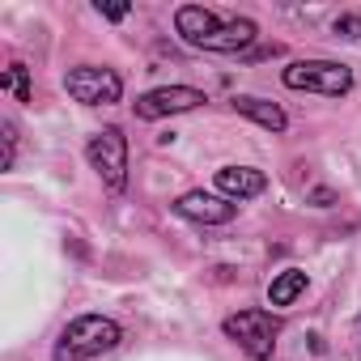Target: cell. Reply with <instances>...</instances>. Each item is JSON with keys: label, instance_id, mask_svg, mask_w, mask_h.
<instances>
[{"label": "cell", "instance_id": "obj_1", "mask_svg": "<svg viewBox=\"0 0 361 361\" xmlns=\"http://www.w3.org/2000/svg\"><path fill=\"white\" fill-rule=\"evenodd\" d=\"M123 340L119 323L115 319H102V314H81L73 319L60 340H56V361H85V357H98L106 348H115Z\"/></svg>", "mask_w": 361, "mask_h": 361}, {"label": "cell", "instance_id": "obj_2", "mask_svg": "<svg viewBox=\"0 0 361 361\" xmlns=\"http://www.w3.org/2000/svg\"><path fill=\"white\" fill-rule=\"evenodd\" d=\"M281 81L289 90H314V94H327V98H340L353 90V68L348 64H336V60H293Z\"/></svg>", "mask_w": 361, "mask_h": 361}, {"label": "cell", "instance_id": "obj_3", "mask_svg": "<svg viewBox=\"0 0 361 361\" xmlns=\"http://www.w3.org/2000/svg\"><path fill=\"white\" fill-rule=\"evenodd\" d=\"M90 166L98 170V178L119 196L128 188V136L119 128H102L90 136Z\"/></svg>", "mask_w": 361, "mask_h": 361}, {"label": "cell", "instance_id": "obj_4", "mask_svg": "<svg viewBox=\"0 0 361 361\" xmlns=\"http://www.w3.org/2000/svg\"><path fill=\"white\" fill-rule=\"evenodd\" d=\"M276 331H281V323H276V314H268V310H238V314L226 319V336L238 340L243 353L255 357V361H268V357H272Z\"/></svg>", "mask_w": 361, "mask_h": 361}, {"label": "cell", "instance_id": "obj_5", "mask_svg": "<svg viewBox=\"0 0 361 361\" xmlns=\"http://www.w3.org/2000/svg\"><path fill=\"white\" fill-rule=\"evenodd\" d=\"M64 90H68V98H77V102H85V106H111V102H119L123 81H119L115 68L81 64V68H68V73H64Z\"/></svg>", "mask_w": 361, "mask_h": 361}, {"label": "cell", "instance_id": "obj_6", "mask_svg": "<svg viewBox=\"0 0 361 361\" xmlns=\"http://www.w3.org/2000/svg\"><path fill=\"white\" fill-rule=\"evenodd\" d=\"M200 102H204V94L192 90V85H161V90H149L145 98H136V115H140V119L183 115V111H196Z\"/></svg>", "mask_w": 361, "mask_h": 361}, {"label": "cell", "instance_id": "obj_7", "mask_svg": "<svg viewBox=\"0 0 361 361\" xmlns=\"http://www.w3.org/2000/svg\"><path fill=\"white\" fill-rule=\"evenodd\" d=\"M174 213H178V217H188V221H204V226H226V221H234L238 204L226 200V196L188 192V196H178V200H174Z\"/></svg>", "mask_w": 361, "mask_h": 361}, {"label": "cell", "instance_id": "obj_8", "mask_svg": "<svg viewBox=\"0 0 361 361\" xmlns=\"http://www.w3.org/2000/svg\"><path fill=\"white\" fill-rule=\"evenodd\" d=\"M221 22H226V18H217V13L204 9V5H183V9L174 13V30L183 35L192 47H204V43L221 30Z\"/></svg>", "mask_w": 361, "mask_h": 361}, {"label": "cell", "instance_id": "obj_9", "mask_svg": "<svg viewBox=\"0 0 361 361\" xmlns=\"http://www.w3.org/2000/svg\"><path fill=\"white\" fill-rule=\"evenodd\" d=\"M217 188L226 200H251L268 188V178L255 166H226V170H217Z\"/></svg>", "mask_w": 361, "mask_h": 361}, {"label": "cell", "instance_id": "obj_10", "mask_svg": "<svg viewBox=\"0 0 361 361\" xmlns=\"http://www.w3.org/2000/svg\"><path fill=\"white\" fill-rule=\"evenodd\" d=\"M255 22L251 18H226L221 22V30L204 43V51H226V56H234V51H243V47H251L255 43Z\"/></svg>", "mask_w": 361, "mask_h": 361}, {"label": "cell", "instance_id": "obj_11", "mask_svg": "<svg viewBox=\"0 0 361 361\" xmlns=\"http://www.w3.org/2000/svg\"><path fill=\"white\" fill-rule=\"evenodd\" d=\"M234 111H238V115H247V119H255V123H259V128H268V132H285V123H289V119H285V111H281L276 102L247 98V94H243V98H234Z\"/></svg>", "mask_w": 361, "mask_h": 361}, {"label": "cell", "instance_id": "obj_12", "mask_svg": "<svg viewBox=\"0 0 361 361\" xmlns=\"http://www.w3.org/2000/svg\"><path fill=\"white\" fill-rule=\"evenodd\" d=\"M298 293H306V272L302 268H289V272L272 276V285H268L272 306H289V302H298Z\"/></svg>", "mask_w": 361, "mask_h": 361}, {"label": "cell", "instance_id": "obj_13", "mask_svg": "<svg viewBox=\"0 0 361 361\" xmlns=\"http://www.w3.org/2000/svg\"><path fill=\"white\" fill-rule=\"evenodd\" d=\"M26 73H30L26 64H9V68H5V77H0V90L13 94L18 102H30L35 94H30V77H26Z\"/></svg>", "mask_w": 361, "mask_h": 361}, {"label": "cell", "instance_id": "obj_14", "mask_svg": "<svg viewBox=\"0 0 361 361\" xmlns=\"http://www.w3.org/2000/svg\"><path fill=\"white\" fill-rule=\"evenodd\" d=\"M336 35L357 39V35H361V13H340V18H336Z\"/></svg>", "mask_w": 361, "mask_h": 361}, {"label": "cell", "instance_id": "obj_15", "mask_svg": "<svg viewBox=\"0 0 361 361\" xmlns=\"http://www.w3.org/2000/svg\"><path fill=\"white\" fill-rule=\"evenodd\" d=\"M13 149H18V128L5 123V157H0V170H9V166H13Z\"/></svg>", "mask_w": 361, "mask_h": 361}, {"label": "cell", "instance_id": "obj_16", "mask_svg": "<svg viewBox=\"0 0 361 361\" xmlns=\"http://www.w3.org/2000/svg\"><path fill=\"white\" fill-rule=\"evenodd\" d=\"M98 9H102V18H111V22H123V18L132 13L128 5H98Z\"/></svg>", "mask_w": 361, "mask_h": 361}, {"label": "cell", "instance_id": "obj_17", "mask_svg": "<svg viewBox=\"0 0 361 361\" xmlns=\"http://www.w3.org/2000/svg\"><path fill=\"white\" fill-rule=\"evenodd\" d=\"M310 200H314L319 209H327V204H331V192H323V188H319V192H310Z\"/></svg>", "mask_w": 361, "mask_h": 361}]
</instances>
